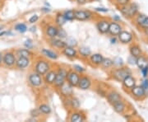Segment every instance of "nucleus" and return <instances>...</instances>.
<instances>
[{"label": "nucleus", "instance_id": "ea45409f", "mask_svg": "<svg viewBox=\"0 0 148 122\" xmlns=\"http://www.w3.org/2000/svg\"><path fill=\"white\" fill-rule=\"evenodd\" d=\"M113 62H114V66L115 68L123 66V60L120 57H115V58L113 59Z\"/></svg>", "mask_w": 148, "mask_h": 122}, {"label": "nucleus", "instance_id": "2eb2a0df", "mask_svg": "<svg viewBox=\"0 0 148 122\" xmlns=\"http://www.w3.org/2000/svg\"><path fill=\"white\" fill-rule=\"evenodd\" d=\"M56 76H57V69H51L50 70H49L47 73L43 76L45 84L48 86H53L54 81L56 79Z\"/></svg>", "mask_w": 148, "mask_h": 122}, {"label": "nucleus", "instance_id": "7ed1b4c3", "mask_svg": "<svg viewBox=\"0 0 148 122\" xmlns=\"http://www.w3.org/2000/svg\"><path fill=\"white\" fill-rule=\"evenodd\" d=\"M56 69H57V76L53 86L58 90L61 86H63L67 82V77L69 74V69L64 66H58Z\"/></svg>", "mask_w": 148, "mask_h": 122}, {"label": "nucleus", "instance_id": "f8f14e48", "mask_svg": "<svg viewBox=\"0 0 148 122\" xmlns=\"http://www.w3.org/2000/svg\"><path fill=\"white\" fill-rule=\"evenodd\" d=\"M81 75L82 74L74 71L73 69L69 70V74L67 77V82L70 85H72L73 88H77V85L79 83L80 79H81Z\"/></svg>", "mask_w": 148, "mask_h": 122}, {"label": "nucleus", "instance_id": "6ab92c4d", "mask_svg": "<svg viewBox=\"0 0 148 122\" xmlns=\"http://www.w3.org/2000/svg\"><path fill=\"white\" fill-rule=\"evenodd\" d=\"M40 53L44 57L51 59V60H57L59 57V53L56 50L48 49V48H42L40 50Z\"/></svg>", "mask_w": 148, "mask_h": 122}, {"label": "nucleus", "instance_id": "6e6552de", "mask_svg": "<svg viewBox=\"0 0 148 122\" xmlns=\"http://www.w3.org/2000/svg\"><path fill=\"white\" fill-rule=\"evenodd\" d=\"M110 23V21L108 18H101L97 20L95 23V27L99 33H101L102 35H106V34H108V32H109Z\"/></svg>", "mask_w": 148, "mask_h": 122}, {"label": "nucleus", "instance_id": "c756f323", "mask_svg": "<svg viewBox=\"0 0 148 122\" xmlns=\"http://www.w3.org/2000/svg\"><path fill=\"white\" fill-rule=\"evenodd\" d=\"M77 51H78V54L80 57L83 59H88L90 54H92L91 50L87 46H81L78 48Z\"/></svg>", "mask_w": 148, "mask_h": 122}, {"label": "nucleus", "instance_id": "dca6fc26", "mask_svg": "<svg viewBox=\"0 0 148 122\" xmlns=\"http://www.w3.org/2000/svg\"><path fill=\"white\" fill-rule=\"evenodd\" d=\"M86 119V114L84 112L79 110H74L71 112L69 116V121L71 122H82L85 121Z\"/></svg>", "mask_w": 148, "mask_h": 122}, {"label": "nucleus", "instance_id": "412c9836", "mask_svg": "<svg viewBox=\"0 0 148 122\" xmlns=\"http://www.w3.org/2000/svg\"><path fill=\"white\" fill-rule=\"evenodd\" d=\"M61 53L64 54L66 58L69 59H77L79 54H78V51L75 47H71V46H66L61 50Z\"/></svg>", "mask_w": 148, "mask_h": 122}, {"label": "nucleus", "instance_id": "f704fd0d", "mask_svg": "<svg viewBox=\"0 0 148 122\" xmlns=\"http://www.w3.org/2000/svg\"><path fill=\"white\" fill-rule=\"evenodd\" d=\"M63 13L67 21H73L75 20V10L73 9H68L64 11Z\"/></svg>", "mask_w": 148, "mask_h": 122}, {"label": "nucleus", "instance_id": "4be33fe9", "mask_svg": "<svg viewBox=\"0 0 148 122\" xmlns=\"http://www.w3.org/2000/svg\"><path fill=\"white\" fill-rule=\"evenodd\" d=\"M106 97L108 102L110 104H111V105L116 103L117 101H119L122 100V96L118 92L114 90H111L110 92H108Z\"/></svg>", "mask_w": 148, "mask_h": 122}, {"label": "nucleus", "instance_id": "b1692460", "mask_svg": "<svg viewBox=\"0 0 148 122\" xmlns=\"http://www.w3.org/2000/svg\"><path fill=\"white\" fill-rule=\"evenodd\" d=\"M130 91H131V94L132 96L135 97L136 99H143L146 96V91L142 86L136 85Z\"/></svg>", "mask_w": 148, "mask_h": 122}, {"label": "nucleus", "instance_id": "9d476101", "mask_svg": "<svg viewBox=\"0 0 148 122\" xmlns=\"http://www.w3.org/2000/svg\"><path fill=\"white\" fill-rule=\"evenodd\" d=\"M64 104L66 105L67 108L71 109L72 111L74 110H79L81 107V101L76 96H71L69 98H64Z\"/></svg>", "mask_w": 148, "mask_h": 122}, {"label": "nucleus", "instance_id": "72a5a7b5", "mask_svg": "<svg viewBox=\"0 0 148 122\" xmlns=\"http://www.w3.org/2000/svg\"><path fill=\"white\" fill-rule=\"evenodd\" d=\"M101 67L104 70H109V69H112L114 67V62L113 59L110 58H107V57H104V59L101 63Z\"/></svg>", "mask_w": 148, "mask_h": 122}, {"label": "nucleus", "instance_id": "13d9d810", "mask_svg": "<svg viewBox=\"0 0 148 122\" xmlns=\"http://www.w3.org/2000/svg\"><path fill=\"white\" fill-rule=\"evenodd\" d=\"M144 34L147 36L148 37V28H146V29H144Z\"/></svg>", "mask_w": 148, "mask_h": 122}, {"label": "nucleus", "instance_id": "a18cd8bd", "mask_svg": "<svg viewBox=\"0 0 148 122\" xmlns=\"http://www.w3.org/2000/svg\"><path fill=\"white\" fill-rule=\"evenodd\" d=\"M31 115H32V116L33 118H36V117L40 116H41L42 114L40 113V112L39 111V109L36 108V109H33L31 112Z\"/></svg>", "mask_w": 148, "mask_h": 122}, {"label": "nucleus", "instance_id": "c9c22d12", "mask_svg": "<svg viewBox=\"0 0 148 122\" xmlns=\"http://www.w3.org/2000/svg\"><path fill=\"white\" fill-rule=\"evenodd\" d=\"M14 29H15V31L18 32L19 33H21V34H23V33H25L28 31L27 25L24 22H19V23L16 24L14 26Z\"/></svg>", "mask_w": 148, "mask_h": 122}, {"label": "nucleus", "instance_id": "79ce46f5", "mask_svg": "<svg viewBox=\"0 0 148 122\" xmlns=\"http://www.w3.org/2000/svg\"><path fill=\"white\" fill-rule=\"evenodd\" d=\"M39 20H40V16H39L38 14H34V15H32V16L29 18L28 22H29L30 24H35V23H36Z\"/></svg>", "mask_w": 148, "mask_h": 122}, {"label": "nucleus", "instance_id": "7c9ffc66", "mask_svg": "<svg viewBox=\"0 0 148 122\" xmlns=\"http://www.w3.org/2000/svg\"><path fill=\"white\" fill-rule=\"evenodd\" d=\"M129 52L130 54L132 55L135 58H138L139 56H141L143 54V51L141 47L138 45H132L129 48Z\"/></svg>", "mask_w": 148, "mask_h": 122}, {"label": "nucleus", "instance_id": "1a4fd4ad", "mask_svg": "<svg viewBox=\"0 0 148 122\" xmlns=\"http://www.w3.org/2000/svg\"><path fill=\"white\" fill-rule=\"evenodd\" d=\"M73 88H74L72 85H70L68 82H66L63 86H61L58 88V91L59 94L64 98H69V97H71L74 95Z\"/></svg>", "mask_w": 148, "mask_h": 122}, {"label": "nucleus", "instance_id": "2f4dec72", "mask_svg": "<svg viewBox=\"0 0 148 122\" xmlns=\"http://www.w3.org/2000/svg\"><path fill=\"white\" fill-rule=\"evenodd\" d=\"M136 64H137V66L140 70L144 69V68H147V67H148V59L147 57H145V56H143L142 54L141 56L137 58Z\"/></svg>", "mask_w": 148, "mask_h": 122}, {"label": "nucleus", "instance_id": "c85d7f7f", "mask_svg": "<svg viewBox=\"0 0 148 122\" xmlns=\"http://www.w3.org/2000/svg\"><path fill=\"white\" fill-rule=\"evenodd\" d=\"M113 110L118 114H123L127 110V105L124 101H117L116 103L113 104Z\"/></svg>", "mask_w": 148, "mask_h": 122}, {"label": "nucleus", "instance_id": "4c0bfd02", "mask_svg": "<svg viewBox=\"0 0 148 122\" xmlns=\"http://www.w3.org/2000/svg\"><path fill=\"white\" fill-rule=\"evenodd\" d=\"M66 44H67V46H71V47H77L78 45V42L73 37H68L66 40Z\"/></svg>", "mask_w": 148, "mask_h": 122}, {"label": "nucleus", "instance_id": "a19ab883", "mask_svg": "<svg viewBox=\"0 0 148 122\" xmlns=\"http://www.w3.org/2000/svg\"><path fill=\"white\" fill-rule=\"evenodd\" d=\"M24 47L27 48L28 50H33V48H34V43H33V41H32V39H27L25 41V42H24Z\"/></svg>", "mask_w": 148, "mask_h": 122}, {"label": "nucleus", "instance_id": "8fccbe9b", "mask_svg": "<svg viewBox=\"0 0 148 122\" xmlns=\"http://www.w3.org/2000/svg\"><path fill=\"white\" fill-rule=\"evenodd\" d=\"M141 72L143 74V78H147L148 76V67L147 68H144V69H141Z\"/></svg>", "mask_w": 148, "mask_h": 122}, {"label": "nucleus", "instance_id": "58836bf2", "mask_svg": "<svg viewBox=\"0 0 148 122\" xmlns=\"http://www.w3.org/2000/svg\"><path fill=\"white\" fill-rule=\"evenodd\" d=\"M73 69L74 71L77 72L80 74H83L86 71V68H84L83 66H82L80 64H73Z\"/></svg>", "mask_w": 148, "mask_h": 122}, {"label": "nucleus", "instance_id": "bf43d9fd", "mask_svg": "<svg viewBox=\"0 0 148 122\" xmlns=\"http://www.w3.org/2000/svg\"><path fill=\"white\" fill-rule=\"evenodd\" d=\"M3 0H0V8L3 6Z\"/></svg>", "mask_w": 148, "mask_h": 122}, {"label": "nucleus", "instance_id": "a211bd4d", "mask_svg": "<svg viewBox=\"0 0 148 122\" xmlns=\"http://www.w3.org/2000/svg\"><path fill=\"white\" fill-rule=\"evenodd\" d=\"M31 64H32L31 58L18 57V58H16L15 67H16V69H19V70H25L30 67Z\"/></svg>", "mask_w": 148, "mask_h": 122}, {"label": "nucleus", "instance_id": "ddd939ff", "mask_svg": "<svg viewBox=\"0 0 148 122\" xmlns=\"http://www.w3.org/2000/svg\"><path fill=\"white\" fill-rule=\"evenodd\" d=\"M48 43L50 45V47L53 48L54 50H62L64 48L67 46V44H66L65 40H62V39L58 37L49 39Z\"/></svg>", "mask_w": 148, "mask_h": 122}, {"label": "nucleus", "instance_id": "603ef678", "mask_svg": "<svg viewBox=\"0 0 148 122\" xmlns=\"http://www.w3.org/2000/svg\"><path fill=\"white\" fill-rule=\"evenodd\" d=\"M112 19H113V21H121V18H120V17H119L118 15H114L113 17H112Z\"/></svg>", "mask_w": 148, "mask_h": 122}, {"label": "nucleus", "instance_id": "49530a36", "mask_svg": "<svg viewBox=\"0 0 148 122\" xmlns=\"http://www.w3.org/2000/svg\"><path fill=\"white\" fill-rule=\"evenodd\" d=\"M136 62H137V58L133 57L132 55L130 54V56L127 59V63L131 65H134V64H136Z\"/></svg>", "mask_w": 148, "mask_h": 122}, {"label": "nucleus", "instance_id": "f03ea898", "mask_svg": "<svg viewBox=\"0 0 148 122\" xmlns=\"http://www.w3.org/2000/svg\"><path fill=\"white\" fill-rule=\"evenodd\" d=\"M52 69V66L50 62L44 58H38L35 61V64L33 66V71L38 73L39 74L44 75L47 73L49 70Z\"/></svg>", "mask_w": 148, "mask_h": 122}, {"label": "nucleus", "instance_id": "473e14b6", "mask_svg": "<svg viewBox=\"0 0 148 122\" xmlns=\"http://www.w3.org/2000/svg\"><path fill=\"white\" fill-rule=\"evenodd\" d=\"M38 109L40 112V113L42 115H45V116H48V115L51 114V112H52L51 106H49V104H47V103H40L38 106Z\"/></svg>", "mask_w": 148, "mask_h": 122}, {"label": "nucleus", "instance_id": "393cba45", "mask_svg": "<svg viewBox=\"0 0 148 122\" xmlns=\"http://www.w3.org/2000/svg\"><path fill=\"white\" fill-rule=\"evenodd\" d=\"M136 24L142 29L148 28V17L143 14H138L136 16Z\"/></svg>", "mask_w": 148, "mask_h": 122}, {"label": "nucleus", "instance_id": "f257e3e1", "mask_svg": "<svg viewBox=\"0 0 148 122\" xmlns=\"http://www.w3.org/2000/svg\"><path fill=\"white\" fill-rule=\"evenodd\" d=\"M132 70L130 68L126 67V66H122V67H118V68L112 69L110 72V76L114 80L122 83L123 80L128 75L132 74Z\"/></svg>", "mask_w": 148, "mask_h": 122}, {"label": "nucleus", "instance_id": "f3484780", "mask_svg": "<svg viewBox=\"0 0 148 122\" xmlns=\"http://www.w3.org/2000/svg\"><path fill=\"white\" fill-rule=\"evenodd\" d=\"M103 59H104V56L102 54L93 53L88 58V63L93 67H101Z\"/></svg>", "mask_w": 148, "mask_h": 122}, {"label": "nucleus", "instance_id": "09e8293b", "mask_svg": "<svg viewBox=\"0 0 148 122\" xmlns=\"http://www.w3.org/2000/svg\"><path fill=\"white\" fill-rule=\"evenodd\" d=\"M75 1H76V3H77V5L83 6L85 5L86 3H87L88 1H90V0H75Z\"/></svg>", "mask_w": 148, "mask_h": 122}, {"label": "nucleus", "instance_id": "052dcab7", "mask_svg": "<svg viewBox=\"0 0 148 122\" xmlns=\"http://www.w3.org/2000/svg\"><path fill=\"white\" fill-rule=\"evenodd\" d=\"M109 1H110V2H114L115 0H109Z\"/></svg>", "mask_w": 148, "mask_h": 122}, {"label": "nucleus", "instance_id": "423d86ee", "mask_svg": "<svg viewBox=\"0 0 148 122\" xmlns=\"http://www.w3.org/2000/svg\"><path fill=\"white\" fill-rule=\"evenodd\" d=\"M16 61V56L15 54L14 50H8L3 53V65L8 68L12 69L15 67Z\"/></svg>", "mask_w": 148, "mask_h": 122}, {"label": "nucleus", "instance_id": "e433bc0d", "mask_svg": "<svg viewBox=\"0 0 148 122\" xmlns=\"http://www.w3.org/2000/svg\"><path fill=\"white\" fill-rule=\"evenodd\" d=\"M57 37L60 38L62 40H66L68 38V32L67 31L64 29V27H58V35H57Z\"/></svg>", "mask_w": 148, "mask_h": 122}, {"label": "nucleus", "instance_id": "6e6d98bb", "mask_svg": "<svg viewBox=\"0 0 148 122\" xmlns=\"http://www.w3.org/2000/svg\"><path fill=\"white\" fill-rule=\"evenodd\" d=\"M28 30H29L30 32H32L34 33V32H36V26H32V27H31L30 29H28Z\"/></svg>", "mask_w": 148, "mask_h": 122}, {"label": "nucleus", "instance_id": "680f3d73", "mask_svg": "<svg viewBox=\"0 0 148 122\" xmlns=\"http://www.w3.org/2000/svg\"><path fill=\"white\" fill-rule=\"evenodd\" d=\"M70 1H73V0H70Z\"/></svg>", "mask_w": 148, "mask_h": 122}, {"label": "nucleus", "instance_id": "4468645a", "mask_svg": "<svg viewBox=\"0 0 148 122\" xmlns=\"http://www.w3.org/2000/svg\"><path fill=\"white\" fill-rule=\"evenodd\" d=\"M92 86V80L89 76L87 75H81V79H80L79 83L77 85V88L81 90H88L90 89Z\"/></svg>", "mask_w": 148, "mask_h": 122}, {"label": "nucleus", "instance_id": "a878e982", "mask_svg": "<svg viewBox=\"0 0 148 122\" xmlns=\"http://www.w3.org/2000/svg\"><path fill=\"white\" fill-rule=\"evenodd\" d=\"M122 83H123V88H125L126 89H128V90H131L134 86H136L137 82H136L135 78L131 74L128 75L127 77H126L123 80Z\"/></svg>", "mask_w": 148, "mask_h": 122}, {"label": "nucleus", "instance_id": "9b49d317", "mask_svg": "<svg viewBox=\"0 0 148 122\" xmlns=\"http://www.w3.org/2000/svg\"><path fill=\"white\" fill-rule=\"evenodd\" d=\"M58 27L55 24H48L44 29V34L48 40L57 37Z\"/></svg>", "mask_w": 148, "mask_h": 122}, {"label": "nucleus", "instance_id": "5701e85b", "mask_svg": "<svg viewBox=\"0 0 148 122\" xmlns=\"http://www.w3.org/2000/svg\"><path fill=\"white\" fill-rule=\"evenodd\" d=\"M118 40L119 42L122 44H129L133 40V36L131 32H127V31H122L119 36H118Z\"/></svg>", "mask_w": 148, "mask_h": 122}, {"label": "nucleus", "instance_id": "aec40b11", "mask_svg": "<svg viewBox=\"0 0 148 122\" xmlns=\"http://www.w3.org/2000/svg\"><path fill=\"white\" fill-rule=\"evenodd\" d=\"M123 31V27L120 23L118 21H110V27H109V32L108 34L112 37H118L119 34Z\"/></svg>", "mask_w": 148, "mask_h": 122}, {"label": "nucleus", "instance_id": "864d4df0", "mask_svg": "<svg viewBox=\"0 0 148 122\" xmlns=\"http://www.w3.org/2000/svg\"><path fill=\"white\" fill-rule=\"evenodd\" d=\"M41 11H42L43 12L48 13V12H49L51 10H50V8H49L47 7H45V8H41Z\"/></svg>", "mask_w": 148, "mask_h": 122}, {"label": "nucleus", "instance_id": "39448f33", "mask_svg": "<svg viewBox=\"0 0 148 122\" xmlns=\"http://www.w3.org/2000/svg\"><path fill=\"white\" fill-rule=\"evenodd\" d=\"M119 10L123 14V16H124L127 18H133L138 14V5L135 3H128L127 5L120 7Z\"/></svg>", "mask_w": 148, "mask_h": 122}, {"label": "nucleus", "instance_id": "0eeeda50", "mask_svg": "<svg viewBox=\"0 0 148 122\" xmlns=\"http://www.w3.org/2000/svg\"><path fill=\"white\" fill-rule=\"evenodd\" d=\"M94 13L90 10H83V9H78L75 10V20L79 21H90L94 18Z\"/></svg>", "mask_w": 148, "mask_h": 122}, {"label": "nucleus", "instance_id": "20e7f679", "mask_svg": "<svg viewBox=\"0 0 148 122\" xmlns=\"http://www.w3.org/2000/svg\"><path fill=\"white\" fill-rule=\"evenodd\" d=\"M27 82H28L29 85L33 88H40L45 83L42 75L39 74L35 71H32L28 74Z\"/></svg>", "mask_w": 148, "mask_h": 122}, {"label": "nucleus", "instance_id": "de8ad7c7", "mask_svg": "<svg viewBox=\"0 0 148 122\" xmlns=\"http://www.w3.org/2000/svg\"><path fill=\"white\" fill-rule=\"evenodd\" d=\"M141 86H142L143 88L145 89V91H146V92L148 90V79L147 78H144V79H143V83H142V85H141Z\"/></svg>", "mask_w": 148, "mask_h": 122}, {"label": "nucleus", "instance_id": "4d7b16f0", "mask_svg": "<svg viewBox=\"0 0 148 122\" xmlns=\"http://www.w3.org/2000/svg\"><path fill=\"white\" fill-rule=\"evenodd\" d=\"M3 53L0 51V66L3 65Z\"/></svg>", "mask_w": 148, "mask_h": 122}, {"label": "nucleus", "instance_id": "5fc2aeb1", "mask_svg": "<svg viewBox=\"0 0 148 122\" xmlns=\"http://www.w3.org/2000/svg\"><path fill=\"white\" fill-rule=\"evenodd\" d=\"M7 32L5 31H3V27H0V37H3V36H4Z\"/></svg>", "mask_w": 148, "mask_h": 122}, {"label": "nucleus", "instance_id": "3c124183", "mask_svg": "<svg viewBox=\"0 0 148 122\" xmlns=\"http://www.w3.org/2000/svg\"><path fill=\"white\" fill-rule=\"evenodd\" d=\"M110 43L112 45H115V44L119 41L118 37H111L110 39Z\"/></svg>", "mask_w": 148, "mask_h": 122}, {"label": "nucleus", "instance_id": "37998d69", "mask_svg": "<svg viewBox=\"0 0 148 122\" xmlns=\"http://www.w3.org/2000/svg\"><path fill=\"white\" fill-rule=\"evenodd\" d=\"M115 4H116L118 7H123V6L127 5L129 3L130 0H115Z\"/></svg>", "mask_w": 148, "mask_h": 122}, {"label": "nucleus", "instance_id": "bb28decb", "mask_svg": "<svg viewBox=\"0 0 148 122\" xmlns=\"http://www.w3.org/2000/svg\"><path fill=\"white\" fill-rule=\"evenodd\" d=\"M16 58L18 57H25V58H32L33 53L31 50H28L27 48H19L14 50Z\"/></svg>", "mask_w": 148, "mask_h": 122}, {"label": "nucleus", "instance_id": "cd10ccee", "mask_svg": "<svg viewBox=\"0 0 148 122\" xmlns=\"http://www.w3.org/2000/svg\"><path fill=\"white\" fill-rule=\"evenodd\" d=\"M53 22L58 27H64V25L66 24V22H68V21L65 19L64 13L61 12H56V14L54 16Z\"/></svg>", "mask_w": 148, "mask_h": 122}, {"label": "nucleus", "instance_id": "c03bdc74", "mask_svg": "<svg viewBox=\"0 0 148 122\" xmlns=\"http://www.w3.org/2000/svg\"><path fill=\"white\" fill-rule=\"evenodd\" d=\"M94 11L96 12H100V13H106L109 12V8H103V7H96L94 8Z\"/></svg>", "mask_w": 148, "mask_h": 122}]
</instances>
